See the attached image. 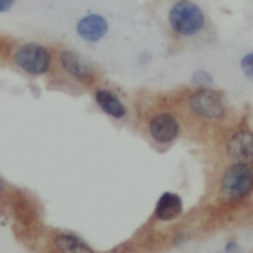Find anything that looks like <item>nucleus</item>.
<instances>
[{"mask_svg":"<svg viewBox=\"0 0 253 253\" xmlns=\"http://www.w3.org/2000/svg\"><path fill=\"white\" fill-rule=\"evenodd\" d=\"M184 213V203L176 193H163L154 208V218L160 222H170L178 219Z\"/></svg>","mask_w":253,"mask_h":253,"instance_id":"nucleus-9","label":"nucleus"},{"mask_svg":"<svg viewBox=\"0 0 253 253\" xmlns=\"http://www.w3.org/2000/svg\"><path fill=\"white\" fill-rule=\"evenodd\" d=\"M253 191V166L251 163H234L230 166L221 184V193L230 200L249 196Z\"/></svg>","mask_w":253,"mask_h":253,"instance_id":"nucleus-3","label":"nucleus"},{"mask_svg":"<svg viewBox=\"0 0 253 253\" xmlns=\"http://www.w3.org/2000/svg\"><path fill=\"white\" fill-rule=\"evenodd\" d=\"M3 188V179H1V176H0V190Z\"/></svg>","mask_w":253,"mask_h":253,"instance_id":"nucleus-16","label":"nucleus"},{"mask_svg":"<svg viewBox=\"0 0 253 253\" xmlns=\"http://www.w3.org/2000/svg\"><path fill=\"white\" fill-rule=\"evenodd\" d=\"M58 64L59 68L68 77L79 82L80 84L90 86L96 79L93 65L89 61H86L80 53L71 49H61L58 52Z\"/></svg>","mask_w":253,"mask_h":253,"instance_id":"nucleus-5","label":"nucleus"},{"mask_svg":"<svg viewBox=\"0 0 253 253\" xmlns=\"http://www.w3.org/2000/svg\"><path fill=\"white\" fill-rule=\"evenodd\" d=\"M15 4V0H0V13L10 10Z\"/></svg>","mask_w":253,"mask_h":253,"instance_id":"nucleus-15","label":"nucleus"},{"mask_svg":"<svg viewBox=\"0 0 253 253\" xmlns=\"http://www.w3.org/2000/svg\"><path fill=\"white\" fill-rule=\"evenodd\" d=\"M188 108L203 120H221L227 113L222 95L211 87L194 90L188 98Z\"/></svg>","mask_w":253,"mask_h":253,"instance_id":"nucleus-4","label":"nucleus"},{"mask_svg":"<svg viewBox=\"0 0 253 253\" xmlns=\"http://www.w3.org/2000/svg\"><path fill=\"white\" fill-rule=\"evenodd\" d=\"M108 21L99 13H89L79 19L76 25L77 36L87 43H98L108 34Z\"/></svg>","mask_w":253,"mask_h":253,"instance_id":"nucleus-7","label":"nucleus"},{"mask_svg":"<svg viewBox=\"0 0 253 253\" xmlns=\"http://www.w3.org/2000/svg\"><path fill=\"white\" fill-rule=\"evenodd\" d=\"M227 154L236 163H251L253 160V132L237 130L227 142Z\"/></svg>","mask_w":253,"mask_h":253,"instance_id":"nucleus-8","label":"nucleus"},{"mask_svg":"<svg viewBox=\"0 0 253 253\" xmlns=\"http://www.w3.org/2000/svg\"><path fill=\"white\" fill-rule=\"evenodd\" d=\"M205 12L194 1L179 0L169 10V25L179 36H196L205 28Z\"/></svg>","mask_w":253,"mask_h":253,"instance_id":"nucleus-2","label":"nucleus"},{"mask_svg":"<svg viewBox=\"0 0 253 253\" xmlns=\"http://www.w3.org/2000/svg\"><path fill=\"white\" fill-rule=\"evenodd\" d=\"M53 248L58 253H95L80 237L70 233H59L53 237Z\"/></svg>","mask_w":253,"mask_h":253,"instance_id":"nucleus-11","label":"nucleus"},{"mask_svg":"<svg viewBox=\"0 0 253 253\" xmlns=\"http://www.w3.org/2000/svg\"><path fill=\"white\" fill-rule=\"evenodd\" d=\"M224 253H240V246L237 242H228L225 245V249H224Z\"/></svg>","mask_w":253,"mask_h":253,"instance_id":"nucleus-14","label":"nucleus"},{"mask_svg":"<svg viewBox=\"0 0 253 253\" xmlns=\"http://www.w3.org/2000/svg\"><path fill=\"white\" fill-rule=\"evenodd\" d=\"M148 132L159 145H169L181 135V125L170 113H157L148 122Z\"/></svg>","mask_w":253,"mask_h":253,"instance_id":"nucleus-6","label":"nucleus"},{"mask_svg":"<svg viewBox=\"0 0 253 253\" xmlns=\"http://www.w3.org/2000/svg\"><path fill=\"white\" fill-rule=\"evenodd\" d=\"M240 68L245 74L246 79H249L251 82H253V52L246 53L242 61H240Z\"/></svg>","mask_w":253,"mask_h":253,"instance_id":"nucleus-13","label":"nucleus"},{"mask_svg":"<svg viewBox=\"0 0 253 253\" xmlns=\"http://www.w3.org/2000/svg\"><path fill=\"white\" fill-rule=\"evenodd\" d=\"M93 96H95V102L101 108V111L105 113L107 116H110L111 119L122 120V119L126 117L127 108L123 104V101L119 98V95H116L113 90L99 87V89L95 90Z\"/></svg>","mask_w":253,"mask_h":253,"instance_id":"nucleus-10","label":"nucleus"},{"mask_svg":"<svg viewBox=\"0 0 253 253\" xmlns=\"http://www.w3.org/2000/svg\"><path fill=\"white\" fill-rule=\"evenodd\" d=\"M12 64L31 77L49 74L53 67V52L49 46L39 42H21L10 50Z\"/></svg>","mask_w":253,"mask_h":253,"instance_id":"nucleus-1","label":"nucleus"},{"mask_svg":"<svg viewBox=\"0 0 253 253\" xmlns=\"http://www.w3.org/2000/svg\"><path fill=\"white\" fill-rule=\"evenodd\" d=\"M213 76L206 71V70H197L193 76H191V83L194 86H197L199 89L202 87H211L213 86Z\"/></svg>","mask_w":253,"mask_h":253,"instance_id":"nucleus-12","label":"nucleus"}]
</instances>
